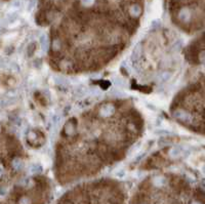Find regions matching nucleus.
<instances>
[{"mask_svg":"<svg viewBox=\"0 0 205 204\" xmlns=\"http://www.w3.org/2000/svg\"><path fill=\"white\" fill-rule=\"evenodd\" d=\"M55 82L58 84H60V85H68L69 84L68 79H66L65 77H62V76L55 77Z\"/></svg>","mask_w":205,"mask_h":204,"instance_id":"8","label":"nucleus"},{"mask_svg":"<svg viewBox=\"0 0 205 204\" xmlns=\"http://www.w3.org/2000/svg\"><path fill=\"white\" fill-rule=\"evenodd\" d=\"M40 44H41V48L43 49L44 51H46L48 47H49V41L47 39V37L43 35V36L40 37Z\"/></svg>","mask_w":205,"mask_h":204,"instance_id":"5","label":"nucleus"},{"mask_svg":"<svg viewBox=\"0 0 205 204\" xmlns=\"http://www.w3.org/2000/svg\"><path fill=\"white\" fill-rule=\"evenodd\" d=\"M30 203H31L30 199L27 198V197H23V198L21 199L20 202H19V204H30Z\"/></svg>","mask_w":205,"mask_h":204,"instance_id":"14","label":"nucleus"},{"mask_svg":"<svg viewBox=\"0 0 205 204\" xmlns=\"http://www.w3.org/2000/svg\"><path fill=\"white\" fill-rule=\"evenodd\" d=\"M35 49H36V45H35V43H30L29 45H28L27 47V54L29 57H32L35 51Z\"/></svg>","mask_w":205,"mask_h":204,"instance_id":"9","label":"nucleus"},{"mask_svg":"<svg viewBox=\"0 0 205 204\" xmlns=\"http://www.w3.org/2000/svg\"><path fill=\"white\" fill-rule=\"evenodd\" d=\"M114 84H116L117 86H123V85H125V81H124V79L117 77V78L114 79Z\"/></svg>","mask_w":205,"mask_h":204,"instance_id":"12","label":"nucleus"},{"mask_svg":"<svg viewBox=\"0 0 205 204\" xmlns=\"http://www.w3.org/2000/svg\"><path fill=\"white\" fill-rule=\"evenodd\" d=\"M82 2L84 3V4H88V3L91 2V0H82Z\"/></svg>","mask_w":205,"mask_h":204,"instance_id":"15","label":"nucleus"},{"mask_svg":"<svg viewBox=\"0 0 205 204\" xmlns=\"http://www.w3.org/2000/svg\"><path fill=\"white\" fill-rule=\"evenodd\" d=\"M182 153H183V148L175 146V147L172 148L171 151H170V156L172 158H178L179 156H182Z\"/></svg>","mask_w":205,"mask_h":204,"instance_id":"4","label":"nucleus"},{"mask_svg":"<svg viewBox=\"0 0 205 204\" xmlns=\"http://www.w3.org/2000/svg\"><path fill=\"white\" fill-rule=\"evenodd\" d=\"M193 204H198V203H193Z\"/></svg>","mask_w":205,"mask_h":204,"instance_id":"17","label":"nucleus"},{"mask_svg":"<svg viewBox=\"0 0 205 204\" xmlns=\"http://www.w3.org/2000/svg\"><path fill=\"white\" fill-rule=\"evenodd\" d=\"M141 12H142V9H141L140 6L136 4H134L130 7V12H131V15L133 17H139L141 15Z\"/></svg>","mask_w":205,"mask_h":204,"instance_id":"6","label":"nucleus"},{"mask_svg":"<svg viewBox=\"0 0 205 204\" xmlns=\"http://www.w3.org/2000/svg\"><path fill=\"white\" fill-rule=\"evenodd\" d=\"M170 77H171V74L169 72H163L160 75V79L162 80V81H166V80H168Z\"/></svg>","mask_w":205,"mask_h":204,"instance_id":"11","label":"nucleus"},{"mask_svg":"<svg viewBox=\"0 0 205 204\" xmlns=\"http://www.w3.org/2000/svg\"><path fill=\"white\" fill-rule=\"evenodd\" d=\"M111 96L115 97H122L125 96V93H123L122 91L114 88V89H112V91H111Z\"/></svg>","mask_w":205,"mask_h":204,"instance_id":"10","label":"nucleus"},{"mask_svg":"<svg viewBox=\"0 0 205 204\" xmlns=\"http://www.w3.org/2000/svg\"><path fill=\"white\" fill-rule=\"evenodd\" d=\"M88 88L87 87H85V86H79V87H77L76 88V90H75V93L78 94V96H85L86 93H88Z\"/></svg>","mask_w":205,"mask_h":204,"instance_id":"7","label":"nucleus"},{"mask_svg":"<svg viewBox=\"0 0 205 204\" xmlns=\"http://www.w3.org/2000/svg\"><path fill=\"white\" fill-rule=\"evenodd\" d=\"M65 133L67 135V136H73L76 132V122L73 120H69L66 123L65 125Z\"/></svg>","mask_w":205,"mask_h":204,"instance_id":"1","label":"nucleus"},{"mask_svg":"<svg viewBox=\"0 0 205 204\" xmlns=\"http://www.w3.org/2000/svg\"><path fill=\"white\" fill-rule=\"evenodd\" d=\"M142 52H143V46L141 45V43H137L134 48L132 49V52H131V61L133 63H136L139 61V59L141 58V55H142Z\"/></svg>","mask_w":205,"mask_h":204,"instance_id":"2","label":"nucleus"},{"mask_svg":"<svg viewBox=\"0 0 205 204\" xmlns=\"http://www.w3.org/2000/svg\"><path fill=\"white\" fill-rule=\"evenodd\" d=\"M115 112V107L111 104H106L104 106H102L101 108V114L105 115V116H109L112 115Z\"/></svg>","mask_w":205,"mask_h":204,"instance_id":"3","label":"nucleus"},{"mask_svg":"<svg viewBox=\"0 0 205 204\" xmlns=\"http://www.w3.org/2000/svg\"><path fill=\"white\" fill-rule=\"evenodd\" d=\"M2 173H3V169H2V167L0 166V177L2 175Z\"/></svg>","mask_w":205,"mask_h":204,"instance_id":"16","label":"nucleus"},{"mask_svg":"<svg viewBox=\"0 0 205 204\" xmlns=\"http://www.w3.org/2000/svg\"><path fill=\"white\" fill-rule=\"evenodd\" d=\"M90 93H93V96H98V94L101 93V89H100V88H98V87L93 86V87H91V89H90Z\"/></svg>","mask_w":205,"mask_h":204,"instance_id":"13","label":"nucleus"}]
</instances>
